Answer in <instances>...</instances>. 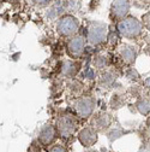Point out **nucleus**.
<instances>
[{
	"label": "nucleus",
	"mask_w": 150,
	"mask_h": 152,
	"mask_svg": "<svg viewBox=\"0 0 150 152\" xmlns=\"http://www.w3.org/2000/svg\"><path fill=\"white\" fill-rule=\"evenodd\" d=\"M74 121L71 116H65L64 118H61L58 123V132L61 134V137L66 138L69 135H71L73 130H74Z\"/></svg>",
	"instance_id": "f257e3e1"
},
{
	"label": "nucleus",
	"mask_w": 150,
	"mask_h": 152,
	"mask_svg": "<svg viewBox=\"0 0 150 152\" xmlns=\"http://www.w3.org/2000/svg\"><path fill=\"white\" fill-rule=\"evenodd\" d=\"M97 140V134L92 129H84L79 133V141L85 146H92Z\"/></svg>",
	"instance_id": "f03ea898"
},
{
	"label": "nucleus",
	"mask_w": 150,
	"mask_h": 152,
	"mask_svg": "<svg viewBox=\"0 0 150 152\" xmlns=\"http://www.w3.org/2000/svg\"><path fill=\"white\" fill-rule=\"evenodd\" d=\"M54 137H55V130H54V128L50 127V126H47V127H45V128L41 130L39 138H40V140H41L42 144L48 145V144H50V142L53 141Z\"/></svg>",
	"instance_id": "7ed1b4c3"
},
{
	"label": "nucleus",
	"mask_w": 150,
	"mask_h": 152,
	"mask_svg": "<svg viewBox=\"0 0 150 152\" xmlns=\"http://www.w3.org/2000/svg\"><path fill=\"white\" fill-rule=\"evenodd\" d=\"M76 109L82 116L89 115L90 111H91V102L90 100H81Z\"/></svg>",
	"instance_id": "20e7f679"
},
{
	"label": "nucleus",
	"mask_w": 150,
	"mask_h": 152,
	"mask_svg": "<svg viewBox=\"0 0 150 152\" xmlns=\"http://www.w3.org/2000/svg\"><path fill=\"white\" fill-rule=\"evenodd\" d=\"M49 152H66V151H65V148L61 147V146H55V147H53Z\"/></svg>",
	"instance_id": "39448f33"
},
{
	"label": "nucleus",
	"mask_w": 150,
	"mask_h": 152,
	"mask_svg": "<svg viewBox=\"0 0 150 152\" xmlns=\"http://www.w3.org/2000/svg\"><path fill=\"white\" fill-rule=\"evenodd\" d=\"M89 152H96V151H89Z\"/></svg>",
	"instance_id": "423d86ee"
}]
</instances>
